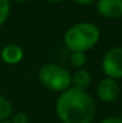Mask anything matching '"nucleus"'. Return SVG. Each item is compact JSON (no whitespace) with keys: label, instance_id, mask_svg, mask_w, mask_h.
Returning <instances> with one entry per match:
<instances>
[{"label":"nucleus","instance_id":"f257e3e1","mask_svg":"<svg viewBox=\"0 0 122 123\" xmlns=\"http://www.w3.org/2000/svg\"><path fill=\"white\" fill-rule=\"evenodd\" d=\"M56 114L62 123H91L96 104L86 91L70 87L58 98Z\"/></svg>","mask_w":122,"mask_h":123},{"label":"nucleus","instance_id":"f8f14e48","mask_svg":"<svg viewBox=\"0 0 122 123\" xmlns=\"http://www.w3.org/2000/svg\"><path fill=\"white\" fill-rule=\"evenodd\" d=\"M11 123H29V116L25 112H17L13 116Z\"/></svg>","mask_w":122,"mask_h":123},{"label":"nucleus","instance_id":"6e6552de","mask_svg":"<svg viewBox=\"0 0 122 123\" xmlns=\"http://www.w3.org/2000/svg\"><path fill=\"white\" fill-rule=\"evenodd\" d=\"M73 87L85 91L91 84V75L86 69H78L72 77Z\"/></svg>","mask_w":122,"mask_h":123},{"label":"nucleus","instance_id":"dca6fc26","mask_svg":"<svg viewBox=\"0 0 122 123\" xmlns=\"http://www.w3.org/2000/svg\"><path fill=\"white\" fill-rule=\"evenodd\" d=\"M13 1H17V2H25V1H28V0H13Z\"/></svg>","mask_w":122,"mask_h":123},{"label":"nucleus","instance_id":"4468645a","mask_svg":"<svg viewBox=\"0 0 122 123\" xmlns=\"http://www.w3.org/2000/svg\"><path fill=\"white\" fill-rule=\"evenodd\" d=\"M77 4H79V5H83V6H87V5H91V4H93L96 0H74Z\"/></svg>","mask_w":122,"mask_h":123},{"label":"nucleus","instance_id":"7ed1b4c3","mask_svg":"<svg viewBox=\"0 0 122 123\" xmlns=\"http://www.w3.org/2000/svg\"><path fill=\"white\" fill-rule=\"evenodd\" d=\"M39 78L44 87L61 93L68 90L72 84V75L70 72L54 63L42 66L39 72Z\"/></svg>","mask_w":122,"mask_h":123},{"label":"nucleus","instance_id":"9d476101","mask_svg":"<svg viewBox=\"0 0 122 123\" xmlns=\"http://www.w3.org/2000/svg\"><path fill=\"white\" fill-rule=\"evenodd\" d=\"M71 62L74 67H83L86 63V55L85 53H80V51H76L71 54Z\"/></svg>","mask_w":122,"mask_h":123},{"label":"nucleus","instance_id":"f03ea898","mask_svg":"<svg viewBox=\"0 0 122 123\" xmlns=\"http://www.w3.org/2000/svg\"><path fill=\"white\" fill-rule=\"evenodd\" d=\"M101 38L99 29L92 23H78L65 34V44L72 51L85 53L93 48Z\"/></svg>","mask_w":122,"mask_h":123},{"label":"nucleus","instance_id":"423d86ee","mask_svg":"<svg viewBox=\"0 0 122 123\" xmlns=\"http://www.w3.org/2000/svg\"><path fill=\"white\" fill-rule=\"evenodd\" d=\"M97 12L104 18H120L122 17V0H97Z\"/></svg>","mask_w":122,"mask_h":123},{"label":"nucleus","instance_id":"a211bd4d","mask_svg":"<svg viewBox=\"0 0 122 123\" xmlns=\"http://www.w3.org/2000/svg\"><path fill=\"white\" fill-rule=\"evenodd\" d=\"M121 118H122V117H121Z\"/></svg>","mask_w":122,"mask_h":123},{"label":"nucleus","instance_id":"39448f33","mask_svg":"<svg viewBox=\"0 0 122 123\" xmlns=\"http://www.w3.org/2000/svg\"><path fill=\"white\" fill-rule=\"evenodd\" d=\"M120 93V86L115 79L104 78L97 86V96L103 102H114Z\"/></svg>","mask_w":122,"mask_h":123},{"label":"nucleus","instance_id":"ddd939ff","mask_svg":"<svg viewBox=\"0 0 122 123\" xmlns=\"http://www.w3.org/2000/svg\"><path fill=\"white\" fill-rule=\"evenodd\" d=\"M99 123H122V118L121 117H116V116H110V117H107V118L102 120Z\"/></svg>","mask_w":122,"mask_h":123},{"label":"nucleus","instance_id":"2eb2a0df","mask_svg":"<svg viewBox=\"0 0 122 123\" xmlns=\"http://www.w3.org/2000/svg\"><path fill=\"white\" fill-rule=\"evenodd\" d=\"M48 2H61V1H64V0H47Z\"/></svg>","mask_w":122,"mask_h":123},{"label":"nucleus","instance_id":"0eeeda50","mask_svg":"<svg viewBox=\"0 0 122 123\" xmlns=\"http://www.w3.org/2000/svg\"><path fill=\"white\" fill-rule=\"evenodd\" d=\"M24 56L23 49L16 44H8L1 50V59L7 65H16L22 61Z\"/></svg>","mask_w":122,"mask_h":123},{"label":"nucleus","instance_id":"9b49d317","mask_svg":"<svg viewBox=\"0 0 122 123\" xmlns=\"http://www.w3.org/2000/svg\"><path fill=\"white\" fill-rule=\"evenodd\" d=\"M10 14V1L8 0H0V25H2Z\"/></svg>","mask_w":122,"mask_h":123},{"label":"nucleus","instance_id":"f3484780","mask_svg":"<svg viewBox=\"0 0 122 123\" xmlns=\"http://www.w3.org/2000/svg\"><path fill=\"white\" fill-rule=\"evenodd\" d=\"M0 123H11L10 121H0Z\"/></svg>","mask_w":122,"mask_h":123},{"label":"nucleus","instance_id":"20e7f679","mask_svg":"<svg viewBox=\"0 0 122 123\" xmlns=\"http://www.w3.org/2000/svg\"><path fill=\"white\" fill-rule=\"evenodd\" d=\"M102 69L107 78H122V47H114L109 49L102 60Z\"/></svg>","mask_w":122,"mask_h":123},{"label":"nucleus","instance_id":"1a4fd4ad","mask_svg":"<svg viewBox=\"0 0 122 123\" xmlns=\"http://www.w3.org/2000/svg\"><path fill=\"white\" fill-rule=\"evenodd\" d=\"M12 112L11 103L2 96H0V121H7Z\"/></svg>","mask_w":122,"mask_h":123}]
</instances>
